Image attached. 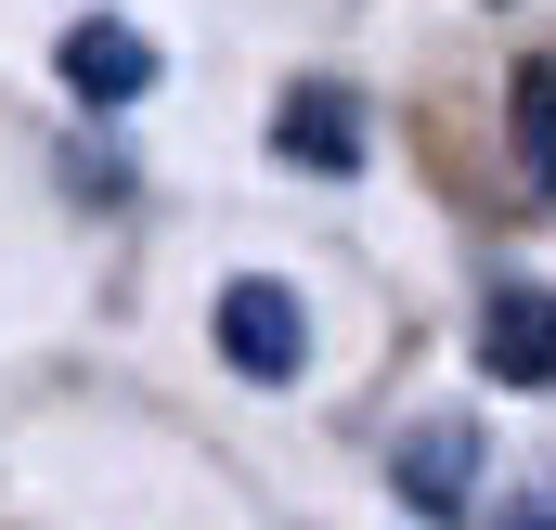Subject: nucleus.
<instances>
[{"label": "nucleus", "mask_w": 556, "mask_h": 530, "mask_svg": "<svg viewBox=\"0 0 556 530\" xmlns=\"http://www.w3.org/2000/svg\"><path fill=\"white\" fill-rule=\"evenodd\" d=\"M207 324H220V363L260 376V389H285V376L311 363V311H298V285H273V272H233Z\"/></svg>", "instance_id": "1"}, {"label": "nucleus", "mask_w": 556, "mask_h": 530, "mask_svg": "<svg viewBox=\"0 0 556 530\" xmlns=\"http://www.w3.org/2000/svg\"><path fill=\"white\" fill-rule=\"evenodd\" d=\"M65 91H78V104H142V91H155V39L117 26V13H78V26H65Z\"/></svg>", "instance_id": "2"}, {"label": "nucleus", "mask_w": 556, "mask_h": 530, "mask_svg": "<svg viewBox=\"0 0 556 530\" xmlns=\"http://www.w3.org/2000/svg\"><path fill=\"white\" fill-rule=\"evenodd\" d=\"M479 363L505 389H556V285H505L479 311Z\"/></svg>", "instance_id": "3"}, {"label": "nucleus", "mask_w": 556, "mask_h": 530, "mask_svg": "<svg viewBox=\"0 0 556 530\" xmlns=\"http://www.w3.org/2000/svg\"><path fill=\"white\" fill-rule=\"evenodd\" d=\"M273 155H298V168H363V104L350 91H285V117H273Z\"/></svg>", "instance_id": "4"}, {"label": "nucleus", "mask_w": 556, "mask_h": 530, "mask_svg": "<svg viewBox=\"0 0 556 530\" xmlns=\"http://www.w3.org/2000/svg\"><path fill=\"white\" fill-rule=\"evenodd\" d=\"M466 479H479V427H415V440H402V492H415V518H453Z\"/></svg>", "instance_id": "5"}, {"label": "nucleus", "mask_w": 556, "mask_h": 530, "mask_svg": "<svg viewBox=\"0 0 556 530\" xmlns=\"http://www.w3.org/2000/svg\"><path fill=\"white\" fill-rule=\"evenodd\" d=\"M518 181L556 194V65H518Z\"/></svg>", "instance_id": "6"}, {"label": "nucleus", "mask_w": 556, "mask_h": 530, "mask_svg": "<svg viewBox=\"0 0 556 530\" xmlns=\"http://www.w3.org/2000/svg\"><path fill=\"white\" fill-rule=\"evenodd\" d=\"M492 530H556V505H518V518H492Z\"/></svg>", "instance_id": "7"}]
</instances>
